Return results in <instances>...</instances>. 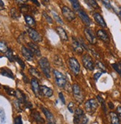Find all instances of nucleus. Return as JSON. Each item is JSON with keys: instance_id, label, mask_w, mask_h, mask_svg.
<instances>
[{"instance_id": "obj_1", "label": "nucleus", "mask_w": 121, "mask_h": 124, "mask_svg": "<svg viewBox=\"0 0 121 124\" xmlns=\"http://www.w3.org/2000/svg\"><path fill=\"white\" fill-rule=\"evenodd\" d=\"M53 74L54 77L55 83H56V85L59 88H65L67 86L68 83V80H67L66 77L65 76V74H63L62 72H60V71H58L57 69L53 70Z\"/></svg>"}, {"instance_id": "obj_2", "label": "nucleus", "mask_w": 121, "mask_h": 124, "mask_svg": "<svg viewBox=\"0 0 121 124\" xmlns=\"http://www.w3.org/2000/svg\"><path fill=\"white\" fill-rule=\"evenodd\" d=\"M38 64L40 67V69L43 73V74L45 76L46 78H51V65L48 60L46 57H41L38 60Z\"/></svg>"}, {"instance_id": "obj_3", "label": "nucleus", "mask_w": 121, "mask_h": 124, "mask_svg": "<svg viewBox=\"0 0 121 124\" xmlns=\"http://www.w3.org/2000/svg\"><path fill=\"white\" fill-rule=\"evenodd\" d=\"M71 89H72V93H73L74 97L76 100V102L79 103L80 104L83 103L85 96H84L82 88H80V85L77 83H74L72 85Z\"/></svg>"}, {"instance_id": "obj_4", "label": "nucleus", "mask_w": 121, "mask_h": 124, "mask_svg": "<svg viewBox=\"0 0 121 124\" xmlns=\"http://www.w3.org/2000/svg\"><path fill=\"white\" fill-rule=\"evenodd\" d=\"M68 64L69 69L75 76H77L80 73V64L76 58L74 57H70L68 59Z\"/></svg>"}, {"instance_id": "obj_5", "label": "nucleus", "mask_w": 121, "mask_h": 124, "mask_svg": "<svg viewBox=\"0 0 121 124\" xmlns=\"http://www.w3.org/2000/svg\"><path fill=\"white\" fill-rule=\"evenodd\" d=\"M82 62L85 69L89 71H94L95 68V63L93 60V58L89 54H84L82 57Z\"/></svg>"}, {"instance_id": "obj_6", "label": "nucleus", "mask_w": 121, "mask_h": 124, "mask_svg": "<svg viewBox=\"0 0 121 124\" xmlns=\"http://www.w3.org/2000/svg\"><path fill=\"white\" fill-rule=\"evenodd\" d=\"M99 106V103L97 101L96 99H90L89 100H87L85 103V108L88 113H89L91 115L94 114L97 109Z\"/></svg>"}, {"instance_id": "obj_7", "label": "nucleus", "mask_w": 121, "mask_h": 124, "mask_svg": "<svg viewBox=\"0 0 121 124\" xmlns=\"http://www.w3.org/2000/svg\"><path fill=\"white\" fill-rule=\"evenodd\" d=\"M27 33L29 37L34 42H40L42 41V37L41 36V34L33 28H27Z\"/></svg>"}, {"instance_id": "obj_8", "label": "nucleus", "mask_w": 121, "mask_h": 124, "mask_svg": "<svg viewBox=\"0 0 121 124\" xmlns=\"http://www.w3.org/2000/svg\"><path fill=\"white\" fill-rule=\"evenodd\" d=\"M62 14L68 22H72L76 19L74 11L67 6H63L62 8Z\"/></svg>"}, {"instance_id": "obj_9", "label": "nucleus", "mask_w": 121, "mask_h": 124, "mask_svg": "<svg viewBox=\"0 0 121 124\" xmlns=\"http://www.w3.org/2000/svg\"><path fill=\"white\" fill-rule=\"evenodd\" d=\"M30 85H31V89L34 94L37 97H39L42 94L41 93V89H40V85L39 83V81L37 78L33 77L30 80Z\"/></svg>"}, {"instance_id": "obj_10", "label": "nucleus", "mask_w": 121, "mask_h": 124, "mask_svg": "<svg viewBox=\"0 0 121 124\" xmlns=\"http://www.w3.org/2000/svg\"><path fill=\"white\" fill-rule=\"evenodd\" d=\"M71 47L74 52L78 54H82L84 51V48L81 45L80 40H78L76 37H72V42H71Z\"/></svg>"}, {"instance_id": "obj_11", "label": "nucleus", "mask_w": 121, "mask_h": 124, "mask_svg": "<svg viewBox=\"0 0 121 124\" xmlns=\"http://www.w3.org/2000/svg\"><path fill=\"white\" fill-rule=\"evenodd\" d=\"M84 34L85 36L86 39L91 44L95 45L97 43V37L94 33L93 31L89 28H85L84 29Z\"/></svg>"}, {"instance_id": "obj_12", "label": "nucleus", "mask_w": 121, "mask_h": 124, "mask_svg": "<svg viewBox=\"0 0 121 124\" xmlns=\"http://www.w3.org/2000/svg\"><path fill=\"white\" fill-rule=\"evenodd\" d=\"M77 15L79 16V17L80 18V19L82 20V22L86 25V26H90L91 24V21L90 17L89 16V15L87 14V13L83 9L77 11Z\"/></svg>"}, {"instance_id": "obj_13", "label": "nucleus", "mask_w": 121, "mask_h": 124, "mask_svg": "<svg viewBox=\"0 0 121 124\" xmlns=\"http://www.w3.org/2000/svg\"><path fill=\"white\" fill-rule=\"evenodd\" d=\"M22 54L24 57V58L28 61H34V54L28 48L23 46L21 48Z\"/></svg>"}, {"instance_id": "obj_14", "label": "nucleus", "mask_w": 121, "mask_h": 124, "mask_svg": "<svg viewBox=\"0 0 121 124\" xmlns=\"http://www.w3.org/2000/svg\"><path fill=\"white\" fill-rule=\"evenodd\" d=\"M41 110L43 112V114L45 115L47 120L48 121L49 123L51 124H56V120H55V117L53 116V115L51 113V112L45 107L41 106Z\"/></svg>"}, {"instance_id": "obj_15", "label": "nucleus", "mask_w": 121, "mask_h": 124, "mask_svg": "<svg viewBox=\"0 0 121 124\" xmlns=\"http://www.w3.org/2000/svg\"><path fill=\"white\" fill-rule=\"evenodd\" d=\"M97 37L100 39V40H102L103 42L105 43H108L109 41H110V38H109V36L107 33V32L103 30V29H100L97 31Z\"/></svg>"}, {"instance_id": "obj_16", "label": "nucleus", "mask_w": 121, "mask_h": 124, "mask_svg": "<svg viewBox=\"0 0 121 124\" xmlns=\"http://www.w3.org/2000/svg\"><path fill=\"white\" fill-rule=\"evenodd\" d=\"M28 48L34 53V55H36L37 57H41V51L39 47L38 46V45H37L34 42H28Z\"/></svg>"}, {"instance_id": "obj_17", "label": "nucleus", "mask_w": 121, "mask_h": 124, "mask_svg": "<svg viewBox=\"0 0 121 124\" xmlns=\"http://www.w3.org/2000/svg\"><path fill=\"white\" fill-rule=\"evenodd\" d=\"M93 17L94 19V21L101 28H107V25L106 23V22H105L103 17L102 16V15L100 14H99V13H94L93 14Z\"/></svg>"}, {"instance_id": "obj_18", "label": "nucleus", "mask_w": 121, "mask_h": 124, "mask_svg": "<svg viewBox=\"0 0 121 124\" xmlns=\"http://www.w3.org/2000/svg\"><path fill=\"white\" fill-rule=\"evenodd\" d=\"M89 119L85 114L81 115H75L74 117V124H87Z\"/></svg>"}, {"instance_id": "obj_19", "label": "nucleus", "mask_w": 121, "mask_h": 124, "mask_svg": "<svg viewBox=\"0 0 121 124\" xmlns=\"http://www.w3.org/2000/svg\"><path fill=\"white\" fill-rule=\"evenodd\" d=\"M56 31L57 33H58V35L60 36V39L64 41V42H66L68 40V34H67V33L66 31H65V30L61 27V26H57L56 28Z\"/></svg>"}, {"instance_id": "obj_20", "label": "nucleus", "mask_w": 121, "mask_h": 124, "mask_svg": "<svg viewBox=\"0 0 121 124\" xmlns=\"http://www.w3.org/2000/svg\"><path fill=\"white\" fill-rule=\"evenodd\" d=\"M41 93L42 95H44L46 97H51L53 94V91L49 87L45 85H40Z\"/></svg>"}, {"instance_id": "obj_21", "label": "nucleus", "mask_w": 121, "mask_h": 124, "mask_svg": "<svg viewBox=\"0 0 121 124\" xmlns=\"http://www.w3.org/2000/svg\"><path fill=\"white\" fill-rule=\"evenodd\" d=\"M34 9H33L32 7L28 5L23 4V5H19V11L24 15L28 14L29 13H34Z\"/></svg>"}, {"instance_id": "obj_22", "label": "nucleus", "mask_w": 121, "mask_h": 124, "mask_svg": "<svg viewBox=\"0 0 121 124\" xmlns=\"http://www.w3.org/2000/svg\"><path fill=\"white\" fill-rule=\"evenodd\" d=\"M15 97L17 98V100L19 101V102H20L22 104H25L28 101L26 95L19 89L16 90V94Z\"/></svg>"}, {"instance_id": "obj_23", "label": "nucleus", "mask_w": 121, "mask_h": 124, "mask_svg": "<svg viewBox=\"0 0 121 124\" xmlns=\"http://www.w3.org/2000/svg\"><path fill=\"white\" fill-rule=\"evenodd\" d=\"M0 74L2 76L13 79V80L14 79V75L13 72L11 71V70L8 69V68H2V69H0Z\"/></svg>"}, {"instance_id": "obj_24", "label": "nucleus", "mask_w": 121, "mask_h": 124, "mask_svg": "<svg viewBox=\"0 0 121 124\" xmlns=\"http://www.w3.org/2000/svg\"><path fill=\"white\" fill-rule=\"evenodd\" d=\"M31 115L33 117V118L34 119V120L38 123V124H44L45 123V120H44L42 116L40 115V114L39 113L38 111L34 110V111H32L31 112Z\"/></svg>"}, {"instance_id": "obj_25", "label": "nucleus", "mask_w": 121, "mask_h": 124, "mask_svg": "<svg viewBox=\"0 0 121 124\" xmlns=\"http://www.w3.org/2000/svg\"><path fill=\"white\" fill-rule=\"evenodd\" d=\"M24 18H25V23L28 26H30V28L36 26V21L32 16H30L29 14H26V15H24Z\"/></svg>"}, {"instance_id": "obj_26", "label": "nucleus", "mask_w": 121, "mask_h": 124, "mask_svg": "<svg viewBox=\"0 0 121 124\" xmlns=\"http://www.w3.org/2000/svg\"><path fill=\"white\" fill-rule=\"evenodd\" d=\"M28 72L29 74L34 78H37V80H39V79H41L42 78V75L40 74V72L37 69H35V68L34 67H30V69H28Z\"/></svg>"}, {"instance_id": "obj_27", "label": "nucleus", "mask_w": 121, "mask_h": 124, "mask_svg": "<svg viewBox=\"0 0 121 124\" xmlns=\"http://www.w3.org/2000/svg\"><path fill=\"white\" fill-rule=\"evenodd\" d=\"M69 2L71 3V7L72 8L77 12L78 10H81L82 8H81V5L80 4V2H79V0H68Z\"/></svg>"}, {"instance_id": "obj_28", "label": "nucleus", "mask_w": 121, "mask_h": 124, "mask_svg": "<svg viewBox=\"0 0 121 124\" xmlns=\"http://www.w3.org/2000/svg\"><path fill=\"white\" fill-rule=\"evenodd\" d=\"M110 119H111L112 124H121L120 118L115 112H111L110 113Z\"/></svg>"}, {"instance_id": "obj_29", "label": "nucleus", "mask_w": 121, "mask_h": 124, "mask_svg": "<svg viewBox=\"0 0 121 124\" xmlns=\"http://www.w3.org/2000/svg\"><path fill=\"white\" fill-rule=\"evenodd\" d=\"M5 54V57L8 59V60L10 62H14L15 61V56H14V52H13V51H12L11 48H9Z\"/></svg>"}, {"instance_id": "obj_30", "label": "nucleus", "mask_w": 121, "mask_h": 124, "mask_svg": "<svg viewBox=\"0 0 121 124\" xmlns=\"http://www.w3.org/2000/svg\"><path fill=\"white\" fill-rule=\"evenodd\" d=\"M84 2L89 6H90L91 8H92L95 10L100 9V6L98 5L96 0H84Z\"/></svg>"}, {"instance_id": "obj_31", "label": "nucleus", "mask_w": 121, "mask_h": 124, "mask_svg": "<svg viewBox=\"0 0 121 124\" xmlns=\"http://www.w3.org/2000/svg\"><path fill=\"white\" fill-rule=\"evenodd\" d=\"M3 88L5 89V92H6L8 95H10V96H13V97H15V96H16V90H14V89H13V88H10V87H8V86H6V85H4V86H3Z\"/></svg>"}, {"instance_id": "obj_32", "label": "nucleus", "mask_w": 121, "mask_h": 124, "mask_svg": "<svg viewBox=\"0 0 121 124\" xmlns=\"http://www.w3.org/2000/svg\"><path fill=\"white\" fill-rule=\"evenodd\" d=\"M112 67L114 69V70L120 75L121 77V62H115L112 64Z\"/></svg>"}, {"instance_id": "obj_33", "label": "nucleus", "mask_w": 121, "mask_h": 124, "mask_svg": "<svg viewBox=\"0 0 121 124\" xmlns=\"http://www.w3.org/2000/svg\"><path fill=\"white\" fill-rule=\"evenodd\" d=\"M10 16H11L12 18L15 19H17L20 17V14L19 12L17 10L16 8H13L10 10Z\"/></svg>"}, {"instance_id": "obj_34", "label": "nucleus", "mask_w": 121, "mask_h": 124, "mask_svg": "<svg viewBox=\"0 0 121 124\" xmlns=\"http://www.w3.org/2000/svg\"><path fill=\"white\" fill-rule=\"evenodd\" d=\"M51 14H52L53 19H55V21H56L57 22H58V23L60 24V25H64V22H63L62 18L58 15V14H57L56 12H54V11H51Z\"/></svg>"}, {"instance_id": "obj_35", "label": "nucleus", "mask_w": 121, "mask_h": 124, "mask_svg": "<svg viewBox=\"0 0 121 124\" xmlns=\"http://www.w3.org/2000/svg\"><path fill=\"white\" fill-rule=\"evenodd\" d=\"M9 48L7 46V43L5 41H0V52L5 54Z\"/></svg>"}, {"instance_id": "obj_36", "label": "nucleus", "mask_w": 121, "mask_h": 124, "mask_svg": "<svg viewBox=\"0 0 121 124\" xmlns=\"http://www.w3.org/2000/svg\"><path fill=\"white\" fill-rule=\"evenodd\" d=\"M95 66L97 68V69H100V71H101L102 73H106V67H105V65H104L101 62L97 61V62H96V64H95Z\"/></svg>"}, {"instance_id": "obj_37", "label": "nucleus", "mask_w": 121, "mask_h": 124, "mask_svg": "<svg viewBox=\"0 0 121 124\" xmlns=\"http://www.w3.org/2000/svg\"><path fill=\"white\" fill-rule=\"evenodd\" d=\"M15 61L16 62H18V64L20 65V67L22 68V69L23 70H24L25 69V62H23V60H22L19 56H17V55H16L15 56Z\"/></svg>"}, {"instance_id": "obj_38", "label": "nucleus", "mask_w": 121, "mask_h": 124, "mask_svg": "<svg viewBox=\"0 0 121 124\" xmlns=\"http://www.w3.org/2000/svg\"><path fill=\"white\" fill-rule=\"evenodd\" d=\"M100 2L103 3V5L108 9V10H114L112 4H111V2H110V0H100Z\"/></svg>"}, {"instance_id": "obj_39", "label": "nucleus", "mask_w": 121, "mask_h": 124, "mask_svg": "<svg viewBox=\"0 0 121 124\" xmlns=\"http://www.w3.org/2000/svg\"><path fill=\"white\" fill-rule=\"evenodd\" d=\"M97 100L99 101V103H101V106H102V108H103V111L105 112H106V103H105V100H103V98L101 97L100 95H97Z\"/></svg>"}, {"instance_id": "obj_40", "label": "nucleus", "mask_w": 121, "mask_h": 124, "mask_svg": "<svg viewBox=\"0 0 121 124\" xmlns=\"http://www.w3.org/2000/svg\"><path fill=\"white\" fill-rule=\"evenodd\" d=\"M53 62L57 66H62L63 65V62L59 56H55V57L53 59Z\"/></svg>"}, {"instance_id": "obj_41", "label": "nucleus", "mask_w": 121, "mask_h": 124, "mask_svg": "<svg viewBox=\"0 0 121 124\" xmlns=\"http://www.w3.org/2000/svg\"><path fill=\"white\" fill-rule=\"evenodd\" d=\"M42 16H43V17L45 19V21L48 22V23H49V24H53V19H52V18L46 13V12H45V11H43L42 12Z\"/></svg>"}, {"instance_id": "obj_42", "label": "nucleus", "mask_w": 121, "mask_h": 124, "mask_svg": "<svg viewBox=\"0 0 121 124\" xmlns=\"http://www.w3.org/2000/svg\"><path fill=\"white\" fill-rule=\"evenodd\" d=\"M0 119H1V123H4L6 120V116H5V110L2 108H0Z\"/></svg>"}, {"instance_id": "obj_43", "label": "nucleus", "mask_w": 121, "mask_h": 124, "mask_svg": "<svg viewBox=\"0 0 121 124\" xmlns=\"http://www.w3.org/2000/svg\"><path fill=\"white\" fill-rule=\"evenodd\" d=\"M14 124H23L22 116H20V115L16 116L14 120Z\"/></svg>"}, {"instance_id": "obj_44", "label": "nucleus", "mask_w": 121, "mask_h": 124, "mask_svg": "<svg viewBox=\"0 0 121 124\" xmlns=\"http://www.w3.org/2000/svg\"><path fill=\"white\" fill-rule=\"evenodd\" d=\"M68 111L71 112V113H74V108H75V105L73 102H70L68 104Z\"/></svg>"}, {"instance_id": "obj_45", "label": "nucleus", "mask_w": 121, "mask_h": 124, "mask_svg": "<svg viewBox=\"0 0 121 124\" xmlns=\"http://www.w3.org/2000/svg\"><path fill=\"white\" fill-rule=\"evenodd\" d=\"M14 106H15L16 108L19 111H23V109H22V107H21L22 103H21L20 102H19V101H18L17 100L14 101Z\"/></svg>"}, {"instance_id": "obj_46", "label": "nucleus", "mask_w": 121, "mask_h": 124, "mask_svg": "<svg viewBox=\"0 0 121 124\" xmlns=\"http://www.w3.org/2000/svg\"><path fill=\"white\" fill-rule=\"evenodd\" d=\"M83 114H85L83 110L80 108H76L74 110V115H83Z\"/></svg>"}, {"instance_id": "obj_47", "label": "nucleus", "mask_w": 121, "mask_h": 124, "mask_svg": "<svg viewBox=\"0 0 121 124\" xmlns=\"http://www.w3.org/2000/svg\"><path fill=\"white\" fill-rule=\"evenodd\" d=\"M21 74H22V76H23V81H24L25 83H29L30 82V80H29L28 76H26L22 71H21Z\"/></svg>"}, {"instance_id": "obj_48", "label": "nucleus", "mask_w": 121, "mask_h": 124, "mask_svg": "<svg viewBox=\"0 0 121 124\" xmlns=\"http://www.w3.org/2000/svg\"><path fill=\"white\" fill-rule=\"evenodd\" d=\"M59 98L61 100L62 103L63 105H65V97H64V94H63L62 92H60L59 93Z\"/></svg>"}, {"instance_id": "obj_49", "label": "nucleus", "mask_w": 121, "mask_h": 124, "mask_svg": "<svg viewBox=\"0 0 121 124\" xmlns=\"http://www.w3.org/2000/svg\"><path fill=\"white\" fill-rule=\"evenodd\" d=\"M102 74H103V73H102L101 71L97 72V73H95V74H94V76H93V77H94V80H95V81H97V80H98V79L101 77Z\"/></svg>"}, {"instance_id": "obj_50", "label": "nucleus", "mask_w": 121, "mask_h": 124, "mask_svg": "<svg viewBox=\"0 0 121 124\" xmlns=\"http://www.w3.org/2000/svg\"><path fill=\"white\" fill-rule=\"evenodd\" d=\"M117 115H118V117H119V118L121 120V106H117Z\"/></svg>"}, {"instance_id": "obj_51", "label": "nucleus", "mask_w": 121, "mask_h": 124, "mask_svg": "<svg viewBox=\"0 0 121 124\" xmlns=\"http://www.w3.org/2000/svg\"><path fill=\"white\" fill-rule=\"evenodd\" d=\"M27 1H28V0H15V2H16L17 4H19V5H23V4H26Z\"/></svg>"}, {"instance_id": "obj_52", "label": "nucleus", "mask_w": 121, "mask_h": 124, "mask_svg": "<svg viewBox=\"0 0 121 124\" xmlns=\"http://www.w3.org/2000/svg\"><path fill=\"white\" fill-rule=\"evenodd\" d=\"M4 8H5V4L2 0H0V10H3Z\"/></svg>"}, {"instance_id": "obj_53", "label": "nucleus", "mask_w": 121, "mask_h": 124, "mask_svg": "<svg viewBox=\"0 0 121 124\" xmlns=\"http://www.w3.org/2000/svg\"><path fill=\"white\" fill-rule=\"evenodd\" d=\"M30 2H32L33 3H34L37 6H38V7H39L40 6V3L38 2V0H30Z\"/></svg>"}, {"instance_id": "obj_54", "label": "nucleus", "mask_w": 121, "mask_h": 124, "mask_svg": "<svg viewBox=\"0 0 121 124\" xmlns=\"http://www.w3.org/2000/svg\"><path fill=\"white\" fill-rule=\"evenodd\" d=\"M41 2H42V3H43L44 5H47L49 4L50 0H41Z\"/></svg>"}, {"instance_id": "obj_55", "label": "nucleus", "mask_w": 121, "mask_h": 124, "mask_svg": "<svg viewBox=\"0 0 121 124\" xmlns=\"http://www.w3.org/2000/svg\"><path fill=\"white\" fill-rule=\"evenodd\" d=\"M108 107H109V108H111V109H113L114 108V105H113V103H112V102H108Z\"/></svg>"}, {"instance_id": "obj_56", "label": "nucleus", "mask_w": 121, "mask_h": 124, "mask_svg": "<svg viewBox=\"0 0 121 124\" xmlns=\"http://www.w3.org/2000/svg\"><path fill=\"white\" fill-rule=\"evenodd\" d=\"M119 16H120V18H121V7L120 8V10H119Z\"/></svg>"}, {"instance_id": "obj_57", "label": "nucleus", "mask_w": 121, "mask_h": 124, "mask_svg": "<svg viewBox=\"0 0 121 124\" xmlns=\"http://www.w3.org/2000/svg\"><path fill=\"white\" fill-rule=\"evenodd\" d=\"M47 124H51V123H47Z\"/></svg>"}]
</instances>
